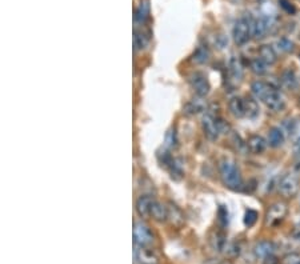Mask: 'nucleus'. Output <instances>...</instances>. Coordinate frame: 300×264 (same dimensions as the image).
Wrapping results in <instances>:
<instances>
[{"label":"nucleus","mask_w":300,"mask_h":264,"mask_svg":"<svg viewBox=\"0 0 300 264\" xmlns=\"http://www.w3.org/2000/svg\"><path fill=\"white\" fill-rule=\"evenodd\" d=\"M134 256L139 264H160V259L155 254V251L149 250L147 247L135 246Z\"/></svg>","instance_id":"nucleus-8"},{"label":"nucleus","mask_w":300,"mask_h":264,"mask_svg":"<svg viewBox=\"0 0 300 264\" xmlns=\"http://www.w3.org/2000/svg\"><path fill=\"white\" fill-rule=\"evenodd\" d=\"M267 66H268V64L265 63V62H263L260 57L252 59L250 62L251 71H252L255 75H258V76H263V75L267 74V70H268V68H267Z\"/></svg>","instance_id":"nucleus-29"},{"label":"nucleus","mask_w":300,"mask_h":264,"mask_svg":"<svg viewBox=\"0 0 300 264\" xmlns=\"http://www.w3.org/2000/svg\"><path fill=\"white\" fill-rule=\"evenodd\" d=\"M240 252H242L240 244L235 243V242H233V243L227 244L226 250H224V254L230 257V259H235V257H237L240 255Z\"/></svg>","instance_id":"nucleus-34"},{"label":"nucleus","mask_w":300,"mask_h":264,"mask_svg":"<svg viewBox=\"0 0 300 264\" xmlns=\"http://www.w3.org/2000/svg\"><path fill=\"white\" fill-rule=\"evenodd\" d=\"M276 246L274 242H271V240H261V242H258V243L255 244L254 254L259 259H264V257L274 254Z\"/></svg>","instance_id":"nucleus-15"},{"label":"nucleus","mask_w":300,"mask_h":264,"mask_svg":"<svg viewBox=\"0 0 300 264\" xmlns=\"http://www.w3.org/2000/svg\"><path fill=\"white\" fill-rule=\"evenodd\" d=\"M282 84L287 88V90H296L299 81H297V76L295 74V71L292 70H286L282 74V78H280Z\"/></svg>","instance_id":"nucleus-26"},{"label":"nucleus","mask_w":300,"mask_h":264,"mask_svg":"<svg viewBox=\"0 0 300 264\" xmlns=\"http://www.w3.org/2000/svg\"><path fill=\"white\" fill-rule=\"evenodd\" d=\"M263 264H280V260L279 257H276L275 255L272 254L263 259Z\"/></svg>","instance_id":"nucleus-41"},{"label":"nucleus","mask_w":300,"mask_h":264,"mask_svg":"<svg viewBox=\"0 0 300 264\" xmlns=\"http://www.w3.org/2000/svg\"><path fill=\"white\" fill-rule=\"evenodd\" d=\"M216 126H218V130H219L220 134L223 135H228L232 132V127H231V124L224 120L223 118H216Z\"/></svg>","instance_id":"nucleus-35"},{"label":"nucleus","mask_w":300,"mask_h":264,"mask_svg":"<svg viewBox=\"0 0 300 264\" xmlns=\"http://www.w3.org/2000/svg\"><path fill=\"white\" fill-rule=\"evenodd\" d=\"M208 242L211 248L215 252H224L227 244H228L226 233L223 232V231H212L211 235H209Z\"/></svg>","instance_id":"nucleus-13"},{"label":"nucleus","mask_w":300,"mask_h":264,"mask_svg":"<svg viewBox=\"0 0 300 264\" xmlns=\"http://www.w3.org/2000/svg\"><path fill=\"white\" fill-rule=\"evenodd\" d=\"M291 236H292L293 240H297V242H300V223H297V224L293 227L292 232H291Z\"/></svg>","instance_id":"nucleus-42"},{"label":"nucleus","mask_w":300,"mask_h":264,"mask_svg":"<svg viewBox=\"0 0 300 264\" xmlns=\"http://www.w3.org/2000/svg\"><path fill=\"white\" fill-rule=\"evenodd\" d=\"M168 169H170L171 178H172V179L180 180L184 176V171L183 168H182V164H180L177 160H175V159H173V162L171 163V166L168 167Z\"/></svg>","instance_id":"nucleus-30"},{"label":"nucleus","mask_w":300,"mask_h":264,"mask_svg":"<svg viewBox=\"0 0 300 264\" xmlns=\"http://www.w3.org/2000/svg\"><path fill=\"white\" fill-rule=\"evenodd\" d=\"M299 204H300V197H299Z\"/></svg>","instance_id":"nucleus-46"},{"label":"nucleus","mask_w":300,"mask_h":264,"mask_svg":"<svg viewBox=\"0 0 300 264\" xmlns=\"http://www.w3.org/2000/svg\"><path fill=\"white\" fill-rule=\"evenodd\" d=\"M287 214H288V206L284 201H276V203L271 204L265 212V227H271V228L272 227H278L286 219Z\"/></svg>","instance_id":"nucleus-3"},{"label":"nucleus","mask_w":300,"mask_h":264,"mask_svg":"<svg viewBox=\"0 0 300 264\" xmlns=\"http://www.w3.org/2000/svg\"><path fill=\"white\" fill-rule=\"evenodd\" d=\"M274 85H271L269 83H265L263 80H256L251 84V91H252V95L255 96L256 100H260V102L264 103V100L267 99V96L271 94V91L274 90Z\"/></svg>","instance_id":"nucleus-10"},{"label":"nucleus","mask_w":300,"mask_h":264,"mask_svg":"<svg viewBox=\"0 0 300 264\" xmlns=\"http://www.w3.org/2000/svg\"><path fill=\"white\" fill-rule=\"evenodd\" d=\"M149 43V36L148 34H145L143 31H138L135 30L134 32V46L135 49H144L145 47L148 46Z\"/></svg>","instance_id":"nucleus-28"},{"label":"nucleus","mask_w":300,"mask_h":264,"mask_svg":"<svg viewBox=\"0 0 300 264\" xmlns=\"http://www.w3.org/2000/svg\"><path fill=\"white\" fill-rule=\"evenodd\" d=\"M268 144L272 148H279L284 144L286 141V135H284V130L280 127H272L268 131Z\"/></svg>","instance_id":"nucleus-18"},{"label":"nucleus","mask_w":300,"mask_h":264,"mask_svg":"<svg viewBox=\"0 0 300 264\" xmlns=\"http://www.w3.org/2000/svg\"><path fill=\"white\" fill-rule=\"evenodd\" d=\"M219 173L223 184L232 191H240L243 188V179L236 163L228 158H224L219 163Z\"/></svg>","instance_id":"nucleus-1"},{"label":"nucleus","mask_w":300,"mask_h":264,"mask_svg":"<svg viewBox=\"0 0 300 264\" xmlns=\"http://www.w3.org/2000/svg\"><path fill=\"white\" fill-rule=\"evenodd\" d=\"M244 106H246V116L248 119H256L260 115V107L258 104V100L254 98L244 99Z\"/></svg>","instance_id":"nucleus-25"},{"label":"nucleus","mask_w":300,"mask_h":264,"mask_svg":"<svg viewBox=\"0 0 300 264\" xmlns=\"http://www.w3.org/2000/svg\"><path fill=\"white\" fill-rule=\"evenodd\" d=\"M282 264H300V254L297 252H290L286 256H283Z\"/></svg>","instance_id":"nucleus-38"},{"label":"nucleus","mask_w":300,"mask_h":264,"mask_svg":"<svg viewBox=\"0 0 300 264\" xmlns=\"http://www.w3.org/2000/svg\"><path fill=\"white\" fill-rule=\"evenodd\" d=\"M259 57L268 66H272L278 62V53H276L275 48L269 44H263L259 47Z\"/></svg>","instance_id":"nucleus-21"},{"label":"nucleus","mask_w":300,"mask_h":264,"mask_svg":"<svg viewBox=\"0 0 300 264\" xmlns=\"http://www.w3.org/2000/svg\"><path fill=\"white\" fill-rule=\"evenodd\" d=\"M135 23L136 24H144L145 21L149 19V4L147 0H143L139 7L135 11Z\"/></svg>","instance_id":"nucleus-23"},{"label":"nucleus","mask_w":300,"mask_h":264,"mask_svg":"<svg viewBox=\"0 0 300 264\" xmlns=\"http://www.w3.org/2000/svg\"><path fill=\"white\" fill-rule=\"evenodd\" d=\"M222 264H231L230 261H224V263H222Z\"/></svg>","instance_id":"nucleus-45"},{"label":"nucleus","mask_w":300,"mask_h":264,"mask_svg":"<svg viewBox=\"0 0 300 264\" xmlns=\"http://www.w3.org/2000/svg\"><path fill=\"white\" fill-rule=\"evenodd\" d=\"M203 111H207V104L203 100V98L198 96V98L192 99L190 102L184 106L183 112L188 116H192V115H198V113L203 112Z\"/></svg>","instance_id":"nucleus-16"},{"label":"nucleus","mask_w":300,"mask_h":264,"mask_svg":"<svg viewBox=\"0 0 300 264\" xmlns=\"http://www.w3.org/2000/svg\"><path fill=\"white\" fill-rule=\"evenodd\" d=\"M232 36L236 46L242 47L247 44L250 38L252 36V23L247 18H240L233 25Z\"/></svg>","instance_id":"nucleus-4"},{"label":"nucleus","mask_w":300,"mask_h":264,"mask_svg":"<svg viewBox=\"0 0 300 264\" xmlns=\"http://www.w3.org/2000/svg\"><path fill=\"white\" fill-rule=\"evenodd\" d=\"M228 75H230L231 80L235 81V83H239V81L243 80V64H242V62L236 56H232L230 59V62H228Z\"/></svg>","instance_id":"nucleus-14"},{"label":"nucleus","mask_w":300,"mask_h":264,"mask_svg":"<svg viewBox=\"0 0 300 264\" xmlns=\"http://www.w3.org/2000/svg\"><path fill=\"white\" fill-rule=\"evenodd\" d=\"M149 216H151L154 220H156V222H166L167 219H168V208L163 204V203H160V201L154 200L151 207V215Z\"/></svg>","instance_id":"nucleus-20"},{"label":"nucleus","mask_w":300,"mask_h":264,"mask_svg":"<svg viewBox=\"0 0 300 264\" xmlns=\"http://www.w3.org/2000/svg\"><path fill=\"white\" fill-rule=\"evenodd\" d=\"M293 155H295V158L300 159V137L297 140L293 141Z\"/></svg>","instance_id":"nucleus-43"},{"label":"nucleus","mask_w":300,"mask_h":264,"mask_svg":"<svg viewBox=\"0 0 300 264\" xmlns=\"http://www.w3.org/2000/svg\"><path fill=\"white\" fill-rule=\"evenodd\" d=\"M201 130H203L204 136L209 141L218 140L220 132L218 130V126H216V116L209 109H207L204 115H203V118H201Z\"/></svg>","instance_id":"nucleus-6"},{"label":"nucleus","mask_w":300,"mask_h":264,"mask_svg":"<svg viewBox=\"0 0 300 264\" xmlns=\"http://www.w3.org/2000/svg\"><path fill=\"white\" fill-rule=\"evenodd\" d=\"M227 44H228V39H227L226 35L220 34V35H218L215 38V46L219 49H223L224 47H227Z\"/></svg>","instance_id":"nucleus-40"},{"label":"nucleus","mask_w":300,"mask_h":264,"mask_svg":"<svg viewBox=\"0 0 300 264\" xmlns=\"http://www.w3.org/2000/svg\"><path fill=\"white\" fill-rule=\"evenodd\" d=\"M279 6L283 11H286L288 15H295L296 14V8L291 2L288 0H279Z\"/></svg>","instance_id":"nucleus-39"},{"label":"nucleus","mask_w":300,"mask_h":264,"mask_svg":"<svg viewBox=\"0 0 300 264\" xmlns=\"http://www.w3.org/2000/svg\"><path fill=\"white\" fill-rule=\"evenodd\" d=\"M228 109L235 118L246 116V106H244V99L239 96H233L228 100Z\"/></svg>","instance_id":"nucleus-19"},{"label":"nucleus","mask_w":300,"mask_h":264,"mask_svg":"<svg viewBox=\"0 0 300 264\" xmlns=\"http://www.w3.org/2000/svg\"><path fill=\"white\" fill-rule=\"evenodd\" d=\"M296 171L297 172H300V159H299V163L296 164Z\"/></svg>","instance_id":"nucleus-44"},{"label":"nucleus","mask_w":300,"mask_h":264,"mask_svg":"<svg viewBox=\"0 0 300 264\" xmlns=\"http://www.w3.org/2000/svg\"><path fill=\"white\" fill-rule=\"evenodd\" d=\"M264 104L267 106V108H269L271 111H274V112H280V111H283L284 107H286V100H284V98H283L279 90L274 88L271 91V94H269V95L267 96V99L264 100Z\"/></svg>","instance_id":"nucleus-9"},{"label":"nucleus","mask_w":300,"mask_h":264,"mask_svg":"<svg viewBox=\"0 0 300 264\" xmlns=\"http://www.w3.org/2000/svg\"><path fill=\"white\" fill-rule=\"evenodd\" d=\"M232 141H233V145H235V148H236V151L239 152V154H242V155H244V154H246V151L248 150L247 141H244L243 139H242V136L237 134L232 135Z\"/></svg>","instance_id":"nucleus-33"},{"label":"nucleus","mask_w":300,"mask_h":264,"mask_svg":"<svg viewBox=\"0 0 300 264\" xmlns=\"http://www.w3.org/2000/svg\"><path fill=\"white\" fill-rule=\"evenodd\" d=\"M230 214H228V210H227L226 206H220L219 210H218V222L222 228H226L228 225V220H230Z\"/></svg>","instance_id":"nucleus-32"},{"label":"nucleus","mask_w":300,"mask_h":264,"mask_svg":"<svg viewBox=\"0 0 300 264\" xmlns=\"http://www.w3.org/2000/svg\"><path fill=\"white\" fill-rule=\"evenodd\" d=\"M209 57H211V52H209V49L205 46H199L198 48L195 49L194 55H192V60L198 64L207 63Z\"/></svg>","instance_id":"nucleus-27"},{"label":"nucleus","mask_w":300,"mask_h":264,"mask_svg":"<svg viewBox=\"0 0 300 264\" xmlns=\"http://www.w3.org/2000/svg\"><path fill=\"white\" fill-rule=\"evenodd\" d=\"M267 144H268V141L265 140L263 136L256 134L251 135L247 140L248 151H250L251 154H255V155H260V154H263V152L265 151V148H267Z\"/></svg>","instance_id":"nucleus-12"},{"label":"nucleus","mask_w":300,"mask_h":264,"mask_svg":"<svg viewBox=\"0 0 300 264\" xmlns=\"http://www.w3.org/2000/svg\"><path fill=\"white\" fill-rule=\"evenodd\" d=\"M259 214L255 210H247L246 214H244V224L247 227H252L255 223L258 222Z\"/></svg>","instance_id":"nucleus-36"},{"label":"nucleus","mask_w":300,"mask_h":264,"mask_svg":"<svg viewBox=\"0 0 300 264\" xmlns=\"http://www.w3.org/2000/svg\"><path fill=\"white\" fill-rule=\"evenodd\" d=\"M188 81H190L191 88L194 90L196 96L204 98V96H207L209 94L211 85H209L207 76L203 72H194V74H191Z\"/></svg>","instance_id":"nucleus-7"},{"label":"nucleus","mask_w":300,"mask_h":264,"mask_svg":"<svg viewBox=\"0 0 300 264\" xmlns=\"http://www.w3.org/2000/svg\"><path fill=\"white\" fill-rule=\"evenodd\" d=\"M299 178L295 173H286L280 178L278 183V191L284 199H293L299 194Z\"/></svg>","instance_id":"nucleus-2"},{"label":"nucleus","mask_w":300,"mask_h":264,"mask_svg":"<svg viewBox=\"0 0 300 264\" xmlns=\"http://www.w3.org/2000/svg\"><path fill=\"white\" fill-rule=\"evenodd\" d=\"M276 46L279 47V49L282 51V52H286V53L292 52L293 48H295L293 42L288 39V38H280V39L276 42Z\"/></svg>","instance_id":"nucleus-31"},{"label":"nucleus","mask_w":300,"mask_h":264,"mask_svg":"<svg viewBox=\"0 0 300 264\" xmlns=\"http://www.w3.org/2000/svg\"><path fill=\"white\" fill-rule=\"evenodd\" d=\"M154 233L148 225L143 222H136L134 224V242L135 246L148 247L154 243Z\"/></svg>","instance_id":"nucleus-5"},{"label":"nucleus","mask_w":300,"mask_h":264,"mask_svg":"<svg viewBox=\"0 0 300 264\" xmlns=\"http://www.w3.org/2000/svg\"><path fill=\"white\" fill-rule=\"evenodd\" d=\"M168 220L172 223L175 227H180L184 223V215L182 210L173 203H168Z\"/></svg>","instance_id":"nucleus-24"},{"label":"nucleus","mask_w":300,"mask_h":264,"mask_svg":"<svg viewBox=\"0 0 300 264\" xmlns=\"http://www.w3.org/2000/svg\"><path fill=\"white\" fill-rule=\"evenodd\" d=\"M283 127L288 134V136L292 139V141L297 140L300 137V119H288L284 120Z\"/></svg>","instance_id":"nucleus-22"},{"label":"nucleus","mask_w":300,"mask_h":264,"mask_svg":"<svg viewBox=\"0 0 300 264\" xmlns=\"http://www.w3.org/2000/svg\"><path fill=\"white\" fill-rule=\"evenodd\" d=\"M152 203H154V199L149 195H141L136 200L135 208H136V212L140 218H147V216L151 215Z\"/></svg>","instance_id":"nucleus-17"},{"label":"nucleus","mask_w":300,"mask_h":264,"mask_svg":"<svg viewBox=\"0 0 300 264\" xmlns=\"http://www.w3.org/2000/svg\"><path fill=\"white\" fill-rule=\"evenodd\" d=\"M272 24V20H269L268 18H258L256 20L252 21V36L255 39H263L267 32H268L269 27Z\"/></svg>","instance_id":"nucleus-11"},{"label":"nucleus","mask_w":300,"mask_h":264,"mask_svg":"<svg viewBox=\"0 0 300 264\" xmlns=\"http://www.w3.org/2000/svg\"><path fill=\"white\" fill-rule=\"evenodd\" d=\"M166 145L168 148H176L177 147V135L175 130H170L166 135Z\"/></svg>","instance_id":"nucleus-37"}]
</instances>
